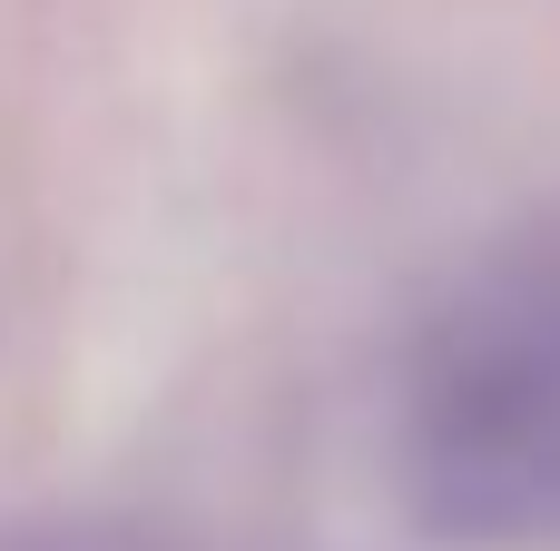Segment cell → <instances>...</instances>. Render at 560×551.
I'll use <instances>...</instances> for the list:
<instances>
[{"instance_id": "cell-1", "label": "cell", "mask_w": 560, "mask_h": 551, "mask_svg": "<svg viewBox=\"0 0 560 551\" xmlns=\"http://www.w3.org/2000/svg\"><path fill=\"white\" fill-rule=\"evenodd\" d=\"M394 483L443 551L560 542V246L482 266L413 345Z\"/></svg>"}]
</instances>
